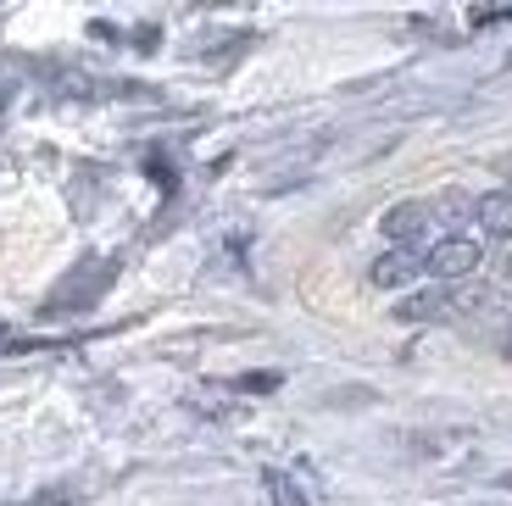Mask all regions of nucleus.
Here are the masks:
<instances>
[{
    "label": "nucleus",
    "instance_id": "423d86ee",
    "mask_svg": "<svg viewBox=\"0 0 512 506\" xmlns=\"http://www.w3.org/2000/svg\"><path fill=\"white\" fill-rule=\"evenodd\" d=\"M245 395H262V390H279V373H245L240 379Z\"/></svg>",
    "mask_w": 512,
    "mask_h": 506
},
{
    "label": "nucleus",
    "instance_id": "20e7f679",
    "mask_svg": "<svg viewBox=\"0 0 512 506\" xmlns=\"http://www.w3.org/2000/svg\"><path fill=\"white\" fill-rule=\"evenodd\" d=\"M474 223L490 240H512V190H490L474 201Z\"/></svg>",
    "mask_w": 512,
    "mask_h": 506
},
{
    "label": "nucleus",
    "instance_id": "f257e3e1",
    "mask_svg": "<svg viewBox=\"0 0 512 506\" xmlns=\"http://www.w3.org/2000/svg\"><path fill=\"white\" fill-rule=\"evenodd\" d=\"M479 267H485V245L474 240V234H446L440 245H429V256H423V273L440 284H462L474 279Z\"/></svg>",
    "mask_w": 512,
    "mask_h": 506
},
{
    "label": "nucleus",
    "instance_id": "7ed1b4c3",
    "mask_svg": "<svg viewBox=\"0 0 512 506\" xmlns=\"http://www.w3.org/2000/svg\"><path fill=\"white\" fill-rule=\"evenodd\" d=\"M418 273H423V256L418 251H384L379 262L368 267V284H373V290H407Z\"/></svg>",
    "mask_w": 512,
    "mask_h": 506
},
{
    "label": "nucleus",
    "instance_id": "0eeeda50",
    "mask_svg": "<svg viewBox=\"0 0 512 506\" xmlns=\"http://www.w3.org/2000/svg\"><path fill=\"white\" fill-rule=\"evenodd\" d=\"M23 506H28V501H23ZM34 506H67V490H51L45 501H34Z\"/></svg>",
    "mask_w": 512,
    "mask_h": 506
},
{
    "label": "nucleus",
    "instance_id": "1a4fd4ad",
    "mask_svg": "<svg viewBox=\"0 0 512 506\" xmlns=\"http://www.w3.org/2000/svg\"><path fill=\"white\" fill-rule=\"evenodd\" d=\"M501 351H507V356H512V329H507V340H501Z\"/></svg>",
    "mask_w": 512,
    "mask_h": 506
},
{
    "label": "nucleus",
    "instance_id": "39448f33",
    "mask_svg": "<svg viewBox=\"0 0 512 506\" xmlns=\"http://www.w3.org/2000/svg\"><path fill=\"white\" fill-rule=\"evenodd\" d=\"M268 495H273V506H312L307 490H301L290 473H268Z\"/></svg>",
    "mask_w": 512,
    "mask_h": 506
},
{
    "label": "nucleus",
    "instance_id": "6e6552de",
    "mask_svg": "<svg viewBox=\"0 0 512 506\" xmlns=\"http://www.w3.org/2000/svg\"><path fill=\"white\" fill-rule=\"evenodd\" d=\"M0 351H12V329H0Z\"/></svg>",
    "mask_w": 512,
    "mask_h": 506
},
{
    "label": "nucleus",
    "instance_id": "f03ea898",
    "mask_svg": "<svg viewBox=\"0 0 512 506\" xmlns=\"http://www.w3.org/2000/svg\"><path fill=\"white\" fill-rule=\"evenodd\" d=\"M429 223H435V206H429V201H401V206H390V212H384L379 228L396 240V251H412V245L429 234Z\"/></svg>",
    "mask_w": 512,
    "mask_h": 506
}]
</instances>
